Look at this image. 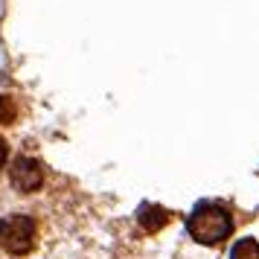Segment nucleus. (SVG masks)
<instances>
[{"label": "nucleus", "mask_w": 259, "mask_h": 259, "mask_svg": "<svg viewBox=\"0 0 259 259\" xmlns=\"http://www.w3.org/2000/svg\"><path fill=\"white\" fill-rule=\"evenodd\" d=\"M187 230L195 242H201V245H219V242H224V239L230 236L233 219H230V212L224 210V207H219V204H201L198 210L189 215Z\"/></svg>", "instance_id": "1"}, {"label": "nucleus", "mask_w": 259, "mask_h": 259, "mask_svg": "<svg viewBox=\"0 0 259 259\" xmlns=\"http://www.w3.org/2000/svg\"><path fill=\"white\" fill-rule=\"evenodd\" d=\"M35 245V224L26 215H6L0 219V247L15 256L29 253Z\"/></svg>", "instance_id": "2"}, {"label": "nucleus", "mask_w": 259, "mask_h": 259, "mask_svg": "<svg viewBox=\"0 0 259 259\" xmlns=\"http://www.w3.org/2000/svg\"><path fill=\"white\" fill-rule=\"evenodd\" d=\"M9 178H12V187L18 192H35L41 187V181H44V172H41V166L32 157H18Z\"/></svg>", "instance_id": "3"}, {"label": "nucleus", "mask_w": 259, "mask_h": 259, "mask_svg": "<svg viewBox=\"0 0 259 259\" xmlns=\"http://www.w3.org/2000/svg\"><path fill=\"white\" fill-rule=\"evenodd\" d=\"M137 219H140L143 230L157 233V230H163L166 224H169V212H166L163 207H157V204H143L140 212H137Z\"/></svg>", "instance_id": "4"}, {"label": "nucleus", "mask_w": 259, "mask_h": 259, "mask_svg": "<svg viewBox=\"0 0 259 259\" xmlns=\"http://www.w3.org/2000/svg\"><path fill=\"white\" fill-rule=\"evenodd\" d=\"M230 259H259V242H253V239L236 242L230 250Z\"/></svg>", "instance_id": "5"}, {"label": "nucleus", "mask_w": 259, "mask_h": 259, "mask_svg": "<svg viewBox=\"0 0 259 259\" xmlns=\"http://www.w3.org/2000/svg\"><path fill=\"white\" fill-rule=\"evenodd\" d=\"M0 122H3V125L15 122V105H12L9 96H0Z\"/></svg>", "instance_id": "6"}, {"label": "nucleus", "mask_w": 259, "mask_h": 259, "mask_svg": "<svg viewBox=\"0 0 259 259\" xmlns=\"http://www.w3.org/2000/svg\"><path fill=\"white\" fill-rule=\"evenodd\" d=\"M6 163V146H3V140H0V166Z\"/></svg>", "instance_id": "7"}]
</instances>
